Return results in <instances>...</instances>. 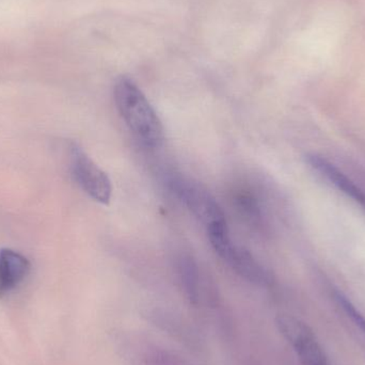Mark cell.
Returning <instances> with one entry per match:
<instances>
[{
    "label": "cell",
    "mask_w": 365,
    "mask_h": 365,
    "mask_svg": "<svg viewBox=\"0 0 365 365\" xmlns=\"http://www.w3.org/2000/svg\"><path fill=\"white\" fill-rule=\"evenodd\" d=\"M115 101L122 119L143 145L158 148L164 143V126L138 86L122 76L115 85Z\"/></svg>",
    "instance_id": "1"
},
{
    "label": "cell",
    "mask_w": 365,
    "mask_h": 365,
    "mask_svg": "<svg viewBox=\"0 0 365 365\" xmlns=\"http://www.w3.org/2000/svg\"><path fill=\"white\" fill-rule=\"evenodd\" d=\"M207 229L208 238L217 255L227 262L242 278L252 283L263 284L267 282V274L255 261L249 251L236 246L230 237L227 221L210 225Z\"/></svg>",
    "instance_id": "2"
},
{
    "label": "cell",
    "mask_w": 365,
    "mask_h": 365,
    "mask_svg": "<svg viewBox=\"0 0 365 365\" xmlns=\"http://www.w3.org/2000/svg\"><path fill=\"white\" fill-rule=\"evenodd\" d=\"M71 171L75 182L94 201L109 203L113 186L108 175L77 145L71 148Z\"/></svg>",
    "instance_id": "3"
},
{
    "label": "cell",
    "mask_w": 365,
    "mask_h": 365,
    "mask_svg": "<svg viewBox=\"0 0 365 365\" xmlns=\"http://www.w3.org/2000/svg\"><path fill=\"white\" fill-rule=\"evenodd\" d=\"M171 185L175 195L206 227L225 221L222 208L205 187L182 177L173 178Z\"/></svg>",
    "instance_id": "4"
},
{
    "label": "cell",
    "mask_w": 365,
    "mask_h": 365,
    "mask_svg": "<svg viewBox=\"0 0 365 365\" xmlns=\"http://www.w3.org/2000/svg\"><path fill=\"white\" fill-rule=\"evenodd\" d=\"M278 323L281 331L295 349L302 365H329L323 349L308 326L289 317H282Z\"/></svg>",
    "instance_id": "5"
},
{
    "label": "cell",
    "mask_w": 365,
    "mask_h": 365,
    "mask_svg": "<svg viewBox=\"0 0 365 365\" xmlns=\"http://www.w3.org/2000/svg\"><path fill=\"white\" fill-rule=\"evenodd\" d=\"M29 272L30 263L25 257L11 249L0 250V298L12 293Z\"/></svg>",
    "instance_id": "6"
},
{
    "label": "cell",
    "mask_w": 365,
    "mask_h": 365,
    "mask_svg": "<svg viewBox=\"0 0 365 365\" xmlns=\"http://www.w3.org/2000/svg\"><path fill=\"white\" fill-rule=\"evenodd\" d=\"M307 162L313 170L323 175L331 184H334L339 190L351 197V200L365 208V193L359 187L356 186L353 181L349 179L342 171L339 170L334 164L328 162L325 158L312 154L307 156Z\"/></svg>",
    "instance_id": "7"
},
{
    "label": "cell",
    "mask_w": 365,
    "mask_h": 365,
    "mask_svg": "<svg viewBox=\"0 0 365 365\" xmlns=\"http://www.w3.org/2000/svg\"><path fill=\"white\" fill-rule=\"evenodd\" d=\"M180 276L187 297L192 304H197L199 300V274L195 263L190 259H182Z\"/></svg>",
    "instance_id": "8"
}]
</instances>
